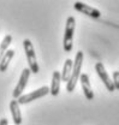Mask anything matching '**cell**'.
Masks as SVG:
<instances>
[{"label": "cell", "mask_w": 119, "mask_h": 125, "mask_svg": "<svg viewBox=\"0 0 119 125\" xmlns=\"http://www.w3.org/2000/svg\"><path fill=\"white\" fill-rule=\"evenodd\" d=\"M30 73H31V72H30L29 67L23 69V71H22V73H21V77H19V81H18L16 88L13 89V92H12V96H13L15 100H17L19 96L23 95V92H24V89H25V87H27V83H28V81H29Z\"/></svg>", "instance_id": "5"}, {"label": "cell", "mask_w": 119, "mask_h": 125, "mask_svg": "<svg viewBox=\"0 0 119 125\" xmlns=\"http://www.w3.org/2000/svg\"><path fill=\"white\" fill-rule=\"evenodd\" d=\"M0 125H9V120L6 118H1L0 119Z\"/></svg>", "instance_id": "15"}, {"label": "cell", "mask_w": 119, "mask_h": 125, "mask_svg": "<svg viewBox=\"0 0 119 125\" xmlns=\"http://www.w3.org/2000/svg\"><path fill=\"white\" fill-rule=\"evenodd\" d=\"M60 82H61V75L59 71H54L52 75V82H51V88L49 94L52 96H57L60 92Z\"/></svg>", "instance_id": "9"}, {"label": "cell", "mask_w": 119, "mask_h": 125, "mask_svg": "<svg viewBox=\"0 0 119 125\" xmlns=\"http://www.w3.org/2000/svg\"><path fill=\"white\" fill-rule=\"evenodd\" d=\"M11 42H12V35H6V36L2 39V41H1V43H0V60H1L2 55L6 53V51L9 49Z\"/></svg>", "instance_id": "13"}, {"label": "cell", "mask_w": 119, "mask_h": 125, "mask_svg": "<svg viewBox=\"0 0 119 125\" xmlns=\"http://www.w3.org/2000/svg\"><path fill=\"white\" fill-rule=\"evenodd\" d=\"M72 66H74V60L71 59H66L64 62V66H63V72L60 73L61 75V79L64 82H69V79L71 77V72H72Z\"/></svg>", "instance_id": "12"}, {"label": "cell", "mask_w": 119, "mask_h": 125, "mask_svg": "<svg viewBox=\"0 0 119 125\" xmlns=\"http://www.w3.org/2000/svg\"><path fill=\"white\" fill-rule=\"evenodd\" d=\"M113 85H114V89L119 90V71H113Z\"/></svg>", "instance_id": "14"}, {"label": "cell", "mask_w": 119, "mask_h": 125, "mask_svg": "<svg viewBox=\"0 0 119 125\" xmlns=\"http://www.w3.org/2000/svg\"><path fill=\"white\" fill-rule=\"evenodd\" d=\"M10 111H11V115H12V119H13V123L16 125H21L22 124V113H21V109H19V104L17 100H12L10 102Z\"/></svg>", "instance_id": "10"}, {"label": "cell", "mask_w": 119, "mask_h": 125, "mask_svg": "<svg viewBox=\"0 0 119 125\" xmlns=\"http://www.w3.org/2000/svg\"><path fill=\"white\" fill-rule=\"evenodd\" d=\"M47 94H49V87H42V88H39L37 90H34L29 94H23L22 96H19L17 99V101H18L19 105H25V104H29L31 101H35L37 99L43 97Z\"/></svg>", "instance_id": "4"}, {"label": "cell", "mask_w": 119, "mask_h": 125, "mask_svg": "<svg viewBox=\"0 0 119 125\" xmlns=\"http://www.w3.org/2000/svg\"><path fill=\"white\" fill-rule=\"evenodd\" d=\"M15 49H7L6 53L2 55L1 60H0V72H5L10 65V62L12 60V58L15 57Z\"/></svg>", "instance_id": "11"}, {"label": "cell", "mask_w": 119, "mask_h": 125, "mask_svg": "<svg viewBox=\"0 0 119 125\" xmlns=\"http://www.w3.org/2000/svg\"><path fill=\"white\" fill-rule=\"evenodd\" d=\"M95 70H96L97 76L104 82V84H105V87L107 88V90H108V92H114L116 89H114L113 82H112V79L108 76V73H107V71H106V69H105L104 64H102V62H96V64H95Z\"/></svg>", "instance_id": "7"}, {"label": "cell", "mask_w": 119, "mask_h": 125, "mask_svg": "<svg viewBox=\"0 0 119 125\" xmlns=\"http://www.w3.org/2000/svg\"><path fill=\"white\" fill-rule=\"evenodd\" d=\"M75 27H76V19L75 17L70 16L66 19V27H65V34L63 39V47L65 52H71L74 47V34H75Z\"/></svg>", "instance_id": "2"}, {"label": "cell", "mask_w": 119, "mask_h": 125, "mask_svg": "<svg viewBox=\"0 0 119 125\" xmlns=\"http://www.w3.org/2000/svg\"><path fill=\"white\" fill-rule=\"evenodd\" d=\"M82 65H83V52L78 51L76 53L74 60V66H72V72H71V77L69 79V82L66 83V90L69 93L74 92L76 88V84L79 79L81 76V70H82Z\"/></svg>", "instance_id": "1"}, {"label": "cell", "mask_w": 119, "mask_h": 125, "mask_svg": "<svg viewBox=\"0 0 119 125\" xmlns=\"http://www.w3.org/2000/svg\"><path fill=\"white\" fill-rule=\"evenodd\" d=\"M74 7L76 11L88 16V17H91V18H100L101 17V12L97 9H95V7H93L90 5H87V4H84L82 1H76L74 4Z\"/></svg>", "instance_id": "6"}, {"label": "cell", "mask_w": 119, "mask_h": 125, "mask_svg": "<svg viewBox=\"0 0 119 125\" xmlns=\"http://www.w3.org/2000/svg\"><path fill=\"white\" fill-rule=\"evenodd\" d=\"M79 79H81V85H82V90L84 93V96L88 100H93L94 99V92H93L91 85H90L89 76L87 73H81Z\"/></svg>", "instance_id": "8"}, {"label": "cell", "mask_w": 119, "mask_h": 125, "mask_svg": "<svg viewBox=\"0 0 119 125\" xmlns=\"http://www.w3.org/2000/svg\"><path fill=\"white\" fill-rule=\"evenodd\" d=\"M23 47H24V52H25V55H27V60L29 64V70L31 73L36 75L39 73V64H37V59H36V54H35V49L34 46L31 43L29 39H25L23 41Z\"/></svg>", "instance_id": "3"}]
</instances>
